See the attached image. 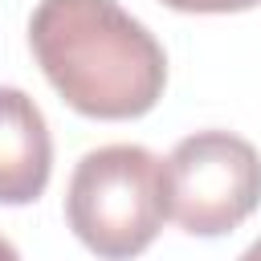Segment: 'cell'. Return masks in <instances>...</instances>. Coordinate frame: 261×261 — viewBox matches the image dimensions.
<instances>
[{"mask_svg":"<svg viewBox=\"0 0 261 261\" xmlns=\"http://www.w3.org/2000/svg\"><path fill=\"white\" fill-rule=\"evenodd\" d=\"M29 45L49 86L86 118H139L167 82L163 45L118 0H41Z\"/></svg>","mask_w":261,"mask_h":261,"instance_id":"cell-1","label":"cell"},{"mask_svg":"<svg viewBox=\"0 0 261 261\" xmlns=\"http://www.w3.org/2000/svg\"><path fill=\"white\" fill-rule=\"evenodd\" d=\"M167 216V171L147 147L110 143L77 159L65 192V220L102 261L139 257Z\"/></svg>","mask_w":261,"mask_h":261,"instance_id":"cell-2","label":"cell"},{"mask_svg":"<svg viewBox=\"0 0 261 261\" xmlns=\"http://www.w3.org/2000/svg\"><path fill=\"white\" fill-rule=\"evenodd\" d=\"M167 212L192 237H224L261 204V155L232 130H196L163 159Z\"/></svg>","mask_w":261,"mask_h":261,"instance_id":"cell-3","label":"cell"},{"mask_svg":"<svg viewBox=\"0 0 261 261\" xmlns=\"http://www.w3.org/2000/svg\"><path fill=\"white\" fill-rule=\"evenodd\" d=\"M49 171L53 139L41 106L16 86H0V204H33Z\"/></svg>","mask_w":261,"mask_h":261,"instance_id":"cell-4","label":"cell"},{"mask_svg":"<svg viewBox=\"0 0 261 261\" xmlns=\"http://www.w3.org/2000/svg\"><path fill=\"white\" fill-rule=\"evenodd\" d=\"M163 4L175 12H245L257 8L261 0H163Z\"/></svg>","mask_w":261,"mask_h":261,"instance_id":"cell-5","label":"cell"},{"mask_svg":"<svg viewBox=\"0 0 261 261\" xmlns=\"http://www.w3.org/2000/svg\"><path fill=\"white\" fill-rule=\"evenodd\" d=\"M241 261H261V237H257V241H253V245L241 253Z\"/></svg>","mask_w":261,"mask_h":261,"instance_id":"cell-6","label":"cell"},{"mask_svg":"<svg viewBox=\"0 0 261 261\" xmlns=\"http://www.w3.org/2000/svg\"><path fill=\"white\" fill-rule=\"evenodd\" d=\"M0 261H20V253H16V249H12L4 237H0Z\"/></svg>","mask_w":261,"mask_h":261,"instance_id":"cell-7","label":"cell"}]
</instances>
